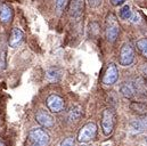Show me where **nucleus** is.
<instances>
[{
    "label": "nucleus",
    "mask_w": 147,
    "mask_h": 146,
    "mask_svg": "<svg viewBox=\"0 0 147 146\" xmlns=\"http://www.w3.org/2000/svg\"><path fill=\"white\" fill-rule=\"evenodd\" d=\"M30 146H47L49 143V135L40 128H34L29 132Z\"/></svg>",
    "instance_id": "1"
},
{
    "label": "nucleus",
    "mask_w": 147,
    "mask_h": 146,
    "mask_svg": "<svg viewBox=\"0 0 147 146\" xmlns=\"http://www.w3.org/2000/svg\"><path fill=\"white\" fill-rule=\"evenodd\" d=\"M106 38L110 42H114L116 41L117 36L120 34V25L116 21V17L113 15V14H110L106 18Z\"/></svg>",
    "instance_id": "2"
},
{
    "label": "nucleus",
    "mask_w": 147,
    "mask_h": 146,
    "mask_svg": "<svg viewBox=\"0 0 147 146\" xmlns=\"http://www.w3.org/2000/svg\"><path fill=\"white\" fill-rule=\"evenodd\" d=\"M96 134H97L96 124L94 122H88L80 129V131L78 134V142L88 143L96 137Z\"/></svg>",
    "instance_id": "3"
},
{
    "label": "nucleus",
    "mask_w": 147,
    "mask_h": 146,
    "mask_svg": "<svg viewBox=\"0 0 147 146\" xmlns=\"http://www.w3.org/2000/svg\"><path fill=\"white\" fill-rule=\"evenodd\" d=\"M115 123L114 113L111 109H105L102 113V130L105 136H110L113 132Z\"/></svg>",
    "instance_id": "4"
},
{
    "label": "nucleus",
    "mask_w": 147,
    "mask_h": 146,
    "mask_svg": "<svg viewBox=\"0 0 147 146\" xmlns=\"http://www.w3.org/2000/svg\"><path fill=\"white\" fill-rule=\"evenodd\" d=\"M135 61V49L130 43H124L121 47L120 50V65L122 66H129Z\"/></svg>",
    "instance_id": "5"
},
{
    "label": "nucleus",
    "mask_w": 147,
    "mask_h": 146,
    "mask_svg": "<svg viewBox=\"0 0 147 146\" xmlns=\"http://www.w3.org/2000/svg\"><path fill=\"white\" fill-rule=\"evenodd\" d=\"M117 79H119L117 66L114 63H110L104 75H103V83L105 86H112L117 81Z\"/></svg>",
    "instance_id": "6"
},
{
    "label": "nucleus",
    "mask_w": 147,
    "mask_h": 146,
    "mask_svg": "<svg viewBox=\"0 0 147 146\" xmlns=\"http://www.w3.org/2000/svg\"><path fill=\"white\" fill-rule=\"evenodd\" d=\"M47 107L53 113H59L64 109V99L58 95H50L47 98Z\"/></svg>",
    "instance_id": "7"
},
{
    "label": "nucleus",
    "mask_w": 147,
    "mask_h": 146,
    "mask_svg": "<svg viewBox=\"0 0 147 146\" xmlns=\"http://www.w3.org/2000/svg\"><path fill=\"white\" fill-rule=\"evenodd\" d=\"M36 119H37L38 123L41 124L45 128H51L54 126L53 116L46 111H39L37 113V115H36Z\"/></svg>",
    "instance_id": "8"
},
{
    "label": "nucleus",
    "mask_w": 147,
    "mask_h": 146,
    "mask_svg": "<svg viewBox=\"0 0 147 146\" xmlns=\"http://www.w3.org/2000/svg\"><path fill=\"white\" fill-rule=\"evenodd\" d=\"M137 84L134 82V81H127V82H123V84L121 86L120 88V91L121 94L125 97V98H132L136 93H137Z\"/></svg>",
    "instance_id": "9"
},
{
    "label": "nucleus",
    "mask_w": 147,
    "mask_h": 146,
    "mask_svg": "<svg viewBox=\"0 0 147 146\" xmlns=\"http://www.w3.org/2000/svg\"><path fill=\"white\" fill-rule=\"evenodd\" d=\"M83 6H84L83 0H71L70 11H71V15L75 21H79L81 18L82 13H83Z\"/></svg>",
    "instance_id": "10"
},
{
    "label": "nucleus",
    "mask_w": 147,
    "mask_h": 146,
    "mask_svg": "<svg viewBox=\"0 0 147 146\" xmlns=\"http://www.w3.org/2000/svg\"><path fill=\"white\" fill-rule=\"evenodd\" d=\"M14 16L13 8L9 3H1L0 5V21L2 23H10Z\"/></svg>",
    "instance_id": "11"
},
{
    "label": "nucleus",
    "mask_w": 147,
    "mask_h": 146,
    "mask_svg": "<svg viewBox=\"0 0 147 146\" xmlns=\"http://www.w3.org/2000/svg\"><path fill=\"white\" fill-rule=\"evenodd\" d=\"M23 38H24L23 31L18 28H14L10 32V36H9V47L16 48L18 45H21V42L23 41Z\"/></svg>",
    "instance_id": "12"
},
{
    "label": "nucleus",
    "mask_w": 147,
    "mask_h": 146,
    "mask_svg": "<svg viewBox=\"0 0 147 146\" xmlns=\"http://www.w3.org/2000/svg\"><path fill=\"white\" fill-rule=\"evenodd\" d=\"M129 131L134 135H139L142 132L145 131V127H144V123L142 121V118L140 119H135L130 122L129 124Z\"/></svg>",
    "instance_id": "13"
},
{
    "label": "nucleus",
    "mask_w": 147,
    "mask_h": 146,
    "mask_svg": "<svg viewBox=\"0 0 147 146\" xmlns=\"http://www.w3.org/2000/svg\"><path fill=\"white\" fill-rule=\"evenodd\" d=\"M81 115H82V107L79 105H74L70 109L67 113V119L71 122H73V121H78L81 118Z\"/></svg>",
    "instance_id": "14"
},
{
    "label": "nucleus",
    "mask_w": 147,
    "mask_h": 146,
    "mask_svg": "<svg viewBox=\"0 0 147 146\" xmlns=\"http://www.w3.org/2000/svg\"><path fill=\"white\" fill-rule=\"evenodd\" d=\"M130 110L136 112L137 114H140V115H146L147 113V105L144 103H140V102H132L130 104Z\"/></svg>",
    "instance_id": "15"
},
{
    "label": "nucleus",
    "mask_w": 147,
    "mask_h": 146,
    "mask_svg": "<svg viewBox=\"0 0 147 146\" xmlns=\"http://www.w3.org/2000/svg\"><path fill=\"white\" fill-rule=\"evenodd\" d=\"M136 46H137L138 50L140 51V54H142L145 58H147V38H143V39L138 40Z\"/></svg>",
    "instance_id": "16"
},
{
    "label": "nucleus",
    "mask_w": 147,
    "mask_h": 146,
    "mask_svg": "<svg viewBox=\"0 0 147 146\" xmlns=\"http://www.w3.org/2000/svg\"><path fill=\"white\" fill-rule=\"evenodd\" d=\"M46 76H47V79H48L49 81L55 82V81H58V80H59V78H61V72H59L58 70H56V69H51V70L47 71Z\"/></svg>",
    "instance_id": "17"
},
{
    "label": "nucleus",
    "mask_w": 147,
    "mask_h": 146,
    "mask_svg": "<svg viewBox=\"0 0 147 146\" xmlns=\"http://www.w3.org/2000/svg\"><path fill=\"white\" fill-rule=\"evenodd\" d=\"M131 14H132V11H131L129 5H124V6L121 8V10H120V17H121L122 20H130Z\"/></svg>",
    "instance_id": "18"
},
{
    "label": "nucleus",
    "mask_w": 147,
    "mask_h": 146,
    "mask_svg": "<svg viewBox=\"0 0 147 146\" xmlns=\"http://www.w3.org/2000/svg\"><path fill=\"white\" fill-rule=\"evenodd\" d=\"M75 145V142H74V139L72 137H67V138H65L64 141H62L61 142V145L59 146H74Z\"/></svg>",
    "instance_id": "19"
},
{
    "label": "nucleus",
    "mask_w": 147,
    "mask_h": 146,
    "mask_svg": "<svg viewBox=\"0 0 147 146\" xmlns=\"http://www.w3.org/2000/svg\"><path fill=\"white\" fill-rule=\"evenodd\" d=\"M67 2H69V0H57V1H56V7H57V9H58L59 11H62V10L66 7Z\"/></svg>",
    "instance_id": "20"
},
{
    "label": "nucleus",
    "mask_w": 147,
    "mask_h": 146,
    "mask_svg": "<svg viewBox=\"0 0 147 146\" xmlns=\"http://www.w3.org/2000/svg\"><path fill=\"white\" fill-rule=\"evenodd\" d=\"M87 2H88V5H89L91 8H97V7L100 5L102 0H87Z\"/></svg>",
    "instance_id": "21"
},
{
    "label": "nucleus",
    "mask_w": 147,
    "mask_h": 146,
    "mask_svg": "<svg viewBox=\"0 0 147 146\" xmlns=\"http://www.w3.org/2000/svg\"><path fill=\"white\" fill-rule=\"evenodd\" d=\"M130 20H131L134 23H139V22H140V16H139L138 13H132Z\"/></svg>",
    "instance_id": "22"
},
{
    "label": "nucleus",
    "mask_w": 147,
    "mask_h": 146,
    "mask_svg": "<svg viewBox=\"0 0 147 146\" xmlns=\"http://www.w3.org/2000/svg\"><path fill=\"white\" fill-rule=\"evenodd\" d=\"M111 3L113 5V6H115V7H117V6H121V5H123L124 2H125V0H110Z\"/></svg>",
    "instance_id": "23"
},
{
    "label": "nucleus",
    "mask_w": 147,
    "mask_h": 146,
    "mask_svg": "<svg viewBox=\"0 0 147 146\" xmlns=\"http://www.w3.org/2000/svg\"><path fill=\"white\" fill-rule=\"evenodd\" d=\"M142 121H143V123H144L145 130H147V115H144V116L142 118Z\"/></svg>",
    "instance_id": "24"
},
{
    "label": "nucleus",
    "mask_w": 147,
    "mask_h": 146,
    "mask_svg": "<svg viewBox=\"0 0 147 146\" xmlns=\"http://www.w3.org/2000/svg\"><path fill=\"white\" fill-rule=\"evenodd\" d=\"M0 146H5V145H3V144H2V143H1V142H0Z\"/></svg>",
    "instance_id": "25"
},
{
    "label": "nucleus",
    "mask_w": 147,
    "mask_h": 146,
    "mask_svg": "<svg viewBox=\"0 0 147 146\" xmlns=\"http://www.w3.org/2000/svg\"><path fill=\"white\" fill-rule=\"evenodd\" d=\"M145 82H146V86H147V76H146V80H145Z\"/></svg>",
    "instance_id": "26"
},
{
    "label": "nucleus",
    "mask_w": 147,
    "mask_h": 146,
    "mask_svg": "<svg viewBox=\"0 0 147 146\" xmlns=\"http://www.w3.org/2000/svg\"><path fill=\"white\" fill-rule=\"evenodd\" d=\"M145 142L147 143V136H146V138H145Z\"/></svg>",
    "instance_id": "27"
}]
</instances>
